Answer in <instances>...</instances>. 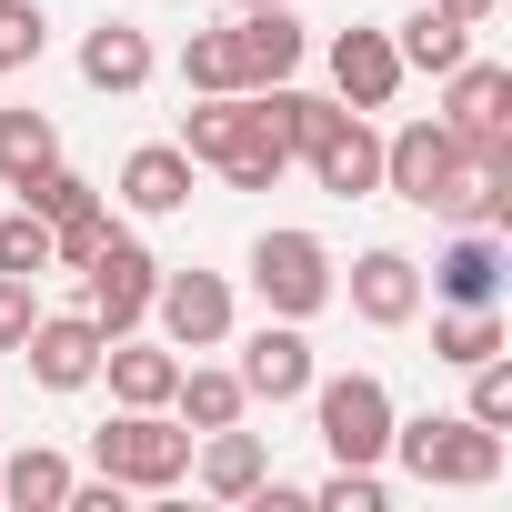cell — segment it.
I'll use <instances>...</instances> for the list:
<instances>
[{"label":"cell","mask_w":512,"mask_h":512,"mask_svg":"<svg viewBox=\"0 0 512 512\" xmlns=\"http://www.w3.org/2000/svg\"><path fill=\"white\" fill-rule=\"evenodd\" d=\"M171 412H181L191 432H221V422H241V412H251V392H241V372H221V362H181Z\"/></svg>","instance_id":"ffe728a7"},{"label":"cell","mask_w":512,"mask_h":512,"mask_svg":"<svg viewBox=\"0 0 512 512\" xmlns=\"http://www.w3.org/2000/svg\"><path fill=\"white\" fill-rule=\"evenodd\" d=\"M482 352H502V302H452V312L432 322V362L472 372Z\"/></svg>","instance_id":"7402d4cb"},{"label":"cell","mask_w":512,"mask_h":512,"mask_svg":"<svg viewBox=\"0 0 512 512\" xmlns=\"http://www.w3.org/2000/svg\"><path fill=\"white\" fill-rule=\"evenodd\" d=\"M502 231H482V221H462L452 231V251H442V262H432V292L442 302H502Z\"/></svg>","instance_id":"9a60e30c"},{"label":"cell","mask_w":512,"mask_h":512,"mask_svg":"<svg viewBox=\"0 0 512 512\" xmlns=\"http://www.w3.org/2000/svg\"><path fill=\"white\" fill-rule=\"evenodd\" d=\"M262 472H272L262 432H241V422L201 432V492H211V502H251V492H262Z\"/></svg>","instance_id":"e0dca14e"},{"label":"cell","mask_w":512,"mask_h":512,"mask_svg":"<svg viewBox=\"0 0 512 512\" xmlns=\"http://www.w3.org/2000/svg\"><path fill=\"white\" fill-rule=\"evenodd\" d=\"M382 462H402L412 482H432V492H482V482H502V432H482L472 412H392V452Z\"/></svg>","instance_id":"6da1fadb"},{"label":"cell","mask_w":512,"mask_h":512,"mask_svg":"<svg viewBox=\"0 0 512 512\" xmlns=\"http://www.w3.org/2000/svg\"><path fill=\"white\" fill-rule=\"evenodd\" d=\"M81 292H91L81 312L101 322V342H121V332H141V322H151V292H161V262H151V251H141V241H131L121 221H111V241H101L91 262H81Z\"/></svg>","instance_id":"5b68a950"},{"label":"cell","mask_w":512,"mask_h":512,"mask_svg":"<svg viewBox=\"0 0 512 512\" xmlns=\"http://www.w3.org/2000/svg\"><path fill=\"white\" fill-rule=\"evenodd\" d=\"M322 512H382V462H342L332 482H312Z\"/></svg>","instance_id":"f546056e"},{"label":"cell","mask_w":512,"mask_h":512,"mask_svg":"<svg viewBox=\"0 0 512 512\" xmlns=\"http://www.w3.org/2000/svg\"><path fill=\"white\" fill-rule=\"evenodd\" d=\"M231 11H302V0H231Z\"/></svg>","instance_id":"d6a6232c"},{"label":"cell","mask_w":512,"mask_h":512,"mask_svg":"<svg viewBox=\"0 0 512 512\" xmlns=\"http://www.w3.org/2000/svg\"><path fill=\"white\" fill-rule=\"evenodd\" d=\"M251 292H262V312L272 322H312L342 282H332V241L322 231H262V241H251Z\"/></svg>","instance_id":"7a4b0ae2"},{"label":"cell","mask_w":512,"mask_h":512,"mask_svg":"<svg viewBox=\"0 0 512 512\" xmlns=\"http://www.w3.org/2000/svg\"><path fill=\"white\" fill-rule=\"evenodd\" d=\"M41 161H61V131H51V111H0V191H21Z\"/></svg>","instance_id":"603a6c76"},{"label":"cell","mask_w":512,"mask_h":512,"mask_svg":"<svg viewBox=\"0 0 512 512\" xmlns=\"http://www.w3.org/2000/svg\"><path fill=\"white\" fill-rule=\"evenodd\" d=\"M211 171H221L231 191H272V181L292 171V151H282V131H272L262 111H251V91H241V131H231V151H221Z\"/></svg>","instance_id":"ac0fdd59"},{"label":"cell","mask_w":512,"mask_h":512,"mask_svg":"<svg viewBox=\"0 0 512 512\" xmlns=\"http://www.w3.org/2000/svg\"><path fill=\"white\" fill-rule=\"evenodd\" d=\"M432 11H452V21H472V31H482V21L502 11V0H432Z\"/></svg>","instance_id":"1f68e13d"},{"label":"cell","mask_w":512,"mask_h":512,"mask_svg":"<svg viewBox=\"0 0 512 512\" xmlns=\"http://www.w3.org/2000/svg\"><path fill=\"white\" fill-rule=\"evenodd\" d=\"M302 61H312L302 11H241V21H231V81H241V91H272V81H292Z\"/></svg>","instance_id":"ba28073f"},{"label":"cell","mask_w":512,"mask_h":512,"mask_svg":"<svg viewBox=\"0 0 512 512\" xmlns=\"http://www.w3.org/2000/svg\"><path fill=\"white\" fill-rule=\"evenodd\" d=\"M21 362H31L41 392H91L101 382V322L91 312H41L31 342H21Z\"/></svg>","instance_id":"52a82bcc"},{"label":"cell","mask_w":512,"mask_h":512,"mask_svg":"<svg viewBox=\"0 0 512 512\" xmlns=\"http://www.w3.org/2000/svg\"><path fill=\"white\" fill-rule=\"evenodd\" d=\"M392 51H402V71H432V81H442V71L472 61V21H452V11H432V0H422V11L392 31Z\"/></svg>","instance_id":"d6986e66"},{"label":"cell","mask_w":512,"mask_h":512,"mask_svg":"<svg viewBox=\"0 0 512 512\" xmlns=\"http://www.w3.org/2000/svg\"><path fill=\"white\" fill-rule=\"evenodd\" d=\"M101 241H111V211H101V201H91V211H71V221H51V272H81Z\"/></svg>","instance_id":"f1b7e54d"},{"label":"cell","mask_w":512,"mask_h":512,"mask_svg":"<svg viewBox=\"0 0 512 512\" xmlns=\"http://www.w3.org/2000/svg\"><path fill=\"white\" fill-rule=\"evenodd\" d=\"M101 382H111V402L121 412H171V382H181V352L171 342H101Z\"/></svg>","instance_id":"4fadbf2b"},{"label":"cell","mask_w":512,"mask_h":512,"mask_svg":"<svg viewBox=\"0 0 512 512\" xmlns=\"http://www.w3.org/2000/svg\"><path fill=\"white\" fill-rule=\"evenodd\" d=\"M91 201H101V191H91L71 161H41V171L21 181V211H41V221H71V211H91Z\"/></svg>","instance_id":"cb8c5ba5"},{"label":"cell","mask_w":512,"mask_h":512,"mask_svg":"<svg viewBox=\"0 0 512 512\" xmlns=\"http://www.w3.org/2000/svg\"><path fill=\"white\" fill-rule=\"evenodd\" d=\"M352 312L372 322V332H402L412 312H422V262H412V251H362V262H352Z\"/></svg>","instance_id":"8fae6325"},{"label":"cell","mask_w":512,"mask_h":512,"mask_svg":"<svg viewBox=\"0 0 512 512\" xmlns=\"http://www.w3.org/2000/svg\"><path fill=\"white\" fill-rule=\"evenodd\" d=\"M91 472H111L121 492H171L191 472V422L171 412H121L111 432H91Z\"/></svg>","instance_id":"3957f363"},{"label":"cell","mask_w":512,"mask_h":512,"mask_svg":"<svg viewBox=\"0 0 512 512\" xmlns=\"http://www.w3.org/2000/svg\"><path fill=\"white\" fill-rule=\"evenodd\" d=\"M312 432L332 442V462H382L392 452V382L382 372H312Z\"/></svg>","instance_id":"277c9868"},{"label":"cell","mask_w":512,"mask_h":512,"mask_svg":"<svg viewBox=\"0 0 512 512\" xmlns=\"http://www.w3.org/2000/svg\"><path fill=\"white\" fill-rule=\"evenodd\" d=\"M0 502H21V512H61V502H71V462H61L51 442L11 452V462H0Z\"/></svg>","instance_id":"44dd1931"},{"label":"cell","mask_w":512,"mask_h":512,"mask_svg":"<svg viewBox=\"0 0 512 512\" xmlns=\"http://www.w3.org/2000/svg\"><path fill=\"white\" fill-rule=\"evenodd\" d=\"M151 71H161V61H151V31H131V21H101V31L81 41V81L111 91V101H131Z\"/></svg>","instance_id":"2e32d148"},{"label":"cell","mask_w":512,"mask_h":512,"mask_svg":"<svg viewBox=\"0 0 512 512\" xmlns=\"http://www.w3.org/2000/svg\"><path fill=\"white\" fill-rule=\"evenodd\" d=\"M0 272H51V221L41 211H11V221H0Z\"/></svg>","instance_id":"83f0119b"},{"label":"cell","mask_w":512,"mask_h":512,"mask_svg":"<svg viewBox=\"0 0 512 512\" xmlns=\"http://www.w3.org/2000/svg\"><path fill=\"white\" fill-rule=\"evenodd\" d=\"M332 91H342V111H392V91H402L392 31H342L332 41Z\"/></svg>","instance_id":"7c38bea8"},{"label":"cell","mask_w":512,"mask_h":512,"mask_svg":"<svg viewBox=\"0 0 512 512\" xmlns=\"http://www.w3.org/2000/svg\"><path fill=\"white\" fill-rule=\"evenodd\" d=\"M41 41H51L41 0H0V81H11V71H31V61H41Z\"/></svg>","instance_id":"d4e9b609"},{"label":"cell","mask_w":512,"mask_h":512,"mask_svg":"<svg viewBox=\"0 0 512 512\" xmlns=\"http://www.w3.org/2000/svg\"><path fill=\"white\" fill-rule=\"evenodd\" d=\"M151 322H161L171 352H221V342H231V282H221V272H161Z\"/></svg>","instance_id":"8992f818"},{"label":"cell","mask_w":512,"mask_h":512,"mask_svg":"<svg viewBox=\"0 0 512 512\" xmlns=\"http://www.w3.org/2000/svg\"><path fill=\"white\" fill-rule=\"evenodd\" d=\"M31 322H41V282L31 272H0V352H21Z\"/></svg>","instance_id":"4dcf8cb0"},{"label":"cell","mask_w":512,"mask_h":512,"mask_svg":"<svg viewBox=\"0 0 512 512\" xmlns=\"http://www.w3.org/2000/svg\"><path fill=\"white\" fill-rule=\"evenodd\" d=\"M302 161H312V181H322L332 201H372V191H382V131H372L362 111H342Z\"/></svg>","instance_id":"30bf717a"},{"label":"cell","mask_w":512,"mask_h":512,"mask_svg":"<svg viewBox=\"0 0 512 512\" xmlns=\"http://www.w3.org/2000/svg\"><path fill=\"white\" fill-rule=\"evenodd\" d=\"M482 432H512V352H482L472 362V402H462Z\"/></svg>","instance_id":"4316f807"},{"label":"cell","mask_w":512,"mask_h":512,"mask_svg":"<svg viewBox=\"0 0 512 512\" xmlns=\"http://www.w3.org/2000/svg\"><path fill=\"white\" fill-rule=\"evenodd\" d=\"M191 171H201V161H191L181 141H141V151L121 161V201H131L141 221H171V211H191Z\"/></svg>","instance_id":"5bb4252c"},{"label":"cell","mask_w":512,"mask_h":512,"mask_svg":"<svg viewBox=\"0 0 512 512\" xmlns=\"http://www.w3.org/2000/svg\"><path fill=\"white\" fill-rule=\"evenodd\" d=\"M312 372H322V362H312L302 322H262V332L241 342V392H251V402H272V412H282V402H302V392H312Z\"/></svg>","instance_id":"9c48e42d"},{"label":"cell","mask_w":512,"mask_h":512,"mask_svg":"<svg viewBox=\"0 0 512 512\" xmlns=\"http://www.w3.org/2000/svg\"><path fill=\"white\" fill-rule=\"evenodd\" d=\"M181 91H241V81H231V21L181 41Z\"/></svg>","instance_id":"484cf974"}]
</instances>
